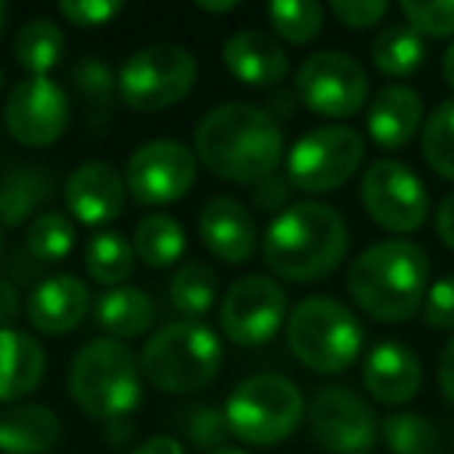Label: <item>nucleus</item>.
<instances>
[{
	"label": "nucleus",
	"mask_w": 454,
	"mask_h": 454,
	"mask_svg": "<svg viewBox=\"0 0 454 454\" xmlns=\"http://www.w3.org/2000/svg\"><path fill=\"white\" fill-rule=\"evenodd\" d=\"M196 159L224 181L255 187L278 171L284 134L268 109L253 103H224L200 119L193 131Z\"/></svg>",
	"instance_id": "nucleus-1"
},
{
	"label": "nucleus",
	"mask_w": 454,
	"mask_h": 454,
	"mask_svg": "<svg viewBox=\"0 0 454 454\" xmlns=\"http://www.w3.org/2000/svg\"><path fill=\"white\" fill-rule=\"evenodd\" d=\"M265 262L278 278L315 284L340 268L348 249V227L336 208L324 202L286 206L268 224Z\"/></svg>",
	"instance_id": "nucleus-2"
},
{
	"label": "nucleus",
	"mask_w": 454,
	"mask_h": 454,
	"mask_svg": "<svg viewBox=\"0 0 454 454\" xmlns=\"http://www.w3.org/2000/svg\"><path fill=\"white\" fill-rule=\"evenodd\" d=\"M355 305L383 324L408 321L429 290V259L411 240H383L352 262L346 280Z\"/></svg>",
	"instance_id": "nucleus-3"
},
{
	"label": "nucleus",
	"mask_w": 454,
	"mask_h": 454,
	"mask_svg": "<svg viewBox=\"0 0 454 454\" xmlns=\"http://www.w3.org/2000/svg\"><path fill=\"white\" fill-rule=\"evenodd\" d=\"M140 367L119 340H90L72 358L69 395L97 420H125L140 404Z\"/></svg>",
	"instance_id": "nucleus-4"
},
{
	"label": "nucleus",
	"mask_w": 454,
	"mask_h": 454,
	"mask_svg": "<svg viewBox=\"0 0 454 454\" xmlns=\"http://www.w3.org/2000/svg\"><path fill=\"white\" fill-rule=\"evenodd\" d=\"M286 342L299 364L315 373H342L358 361L364 330L333 296H309L286 317Z\"/></svg>",
	"instance_id": "nucleus-5"
},
{
	"label": "nucleus",
	"mask_w": 454,
	"mask_h": 454,
	"mask_svg": "<svg viewBox=\"0 0 454 454\" xmlns=\"http://www.w3.org/2000/svg\"><path fill=\"white\" fill-rule=\"evenodd\" d=\"M221 340L200 321H181L156 330L140 355V373L171 395L200 392L221 371Z\"/></svg>",
	"instance_id": "nucleus-6"
},
{
	"label": "nucleus",
	"mask_w": 454,
	"mask_h": 454,
	"mask_svg": "<svg viewBox=\"0 0 454 454\" xmlns=\"http://www.w3.org/2000/svg\"><path fill=\"white\" fill-rule=\"evenodd\" d=\"M305 402L296 383L278 373H255L234 386L224 404L227 429L247 445H278L302 423Z\"/></svg>",
	"instance_id": "nucleus-7"
},
{
	"label": "nucleus",
	"mask_w": 454,
	"mask_h": 454,
	"mask_svg": "<svg viewBox=\"0 0 454 454\" xmlns=\"http://www.w3.org/2000/svg\"><path fill=\"white\" fill-rule=\"evenodd\" d=\"M119 97L137 113H162L196 84V59L177 44H150L119 69Z\"/></svg>",
	"instance_id": "nucleus-8"
},
{
	"label": "nucleus",
	"mask_w": 454,
	"mask_h": 454,
	"mask_svg": "<svg viewBox=\"0 0 454 454\" xmlns=\"http://www.w3.org/2000/svg\"><path fill=\"white\" fill-rule=\"evenodd\" d=\"M364 162V137L348 125H321L302 134L286 156V177L302 193L342 187Z\"/></svg>",
	"instance_id": "nucleus-9"
},
{
	"label": "nucleus",
	"mask_w": 454,
	"mask_h": 454,
	"mask_svg": "<svg viewBox=\"0 0 454 454\" xmlns=\"http://www.w3.org/2000/svg\"><path fill=\"white\" fill-rule=\"evenodd\" d=\"M371 82L364 66L340 51H317L299 66L296 97L324 119H348L367 103Z\"/></svg>",
	"instance_id": "nucleus-10"
},
{
	"label": "nucleus",
	"mask_w": 454,
	"mask_h": 454,
	"mask_svg": "<svg viewBox=\"0 0 454 454\" xmlns=\"http://www.w3.org/2000/svg\"><path fill=\"white\" fill-rule=\"evenodd\" d=\"M361 202L383 231L414 234L429 215V190L414 168L395 159H377L361 177Z\"/></svg>",
	"instance_id": "nucleus-11"
},
{
	"label": "nucleus",
	"mask_w": 454,
	"mask_h": 454,
	"mask_svg": "<svg viewBox=\"0 0 454 454\" xmlns=\"http://www.w3.org/2000/svg\"><path fill=\"white\" fill-rule=\"evenodd\" d=\"M196 181V153L177 140H150L128 159L125 184L140 206H171Z\"/></svg>",
	"instance_id": "nucleus-12"
},
{
	"label": "nucleus",
	"mask_w": 454,
	"mask_h": 454,
	"mask_svg": "<svg viewBox=\"0 0 454 454\" xmlns=\"http://www.w3.org/2000/svg\"><path fill=\"white\" fill-rule=\"evenodd\" d=\"M309 427L317 445L330 454H367L377 439L373 408L346 386L315 392L309 404Z\"/></svg>",
	"instance_id": "nucleus-13"
},
{
	"label": "nucleus",
	"mask_w": 454,
	"mask_h": 454,
	"mask_svg": "<svg viewBox=\"0 0 454 454\" xmlns=\"http://www.w3.org/2000/svg\"><path fill=\"white\" fill-rule=\"evenodd\" d=\"M72 106L66 90L47 75H28L10 90L4 121L16 144L51 146L66 134Z\"/></svg>",
	"instance_id": "nucleus-14"
},
{
	"label": "nucleus",
	"mask_w": 454,
	"mask_h": 454,
	"mask_svg": "<svg viewBox=\"0 0 454 454\" xmlns=\"http://www.w3.org/2000/svg\"><path fill=\"white\" fill-rule=\"evenodd\" d=\"M221 330L234 346L268 342L286 317V293L271 278H240L221 299Z\"/></svg>",
	"instance_id": "nucleus-15"
},
{
	"label": "nucleus",
	"mask_w": 454,
	"mask_h": 454,
	"mask_svg": "<svg viewBox=\"0 0 454 454\" xmlns=\"http://www.w3.org/2000/svg\"><path fill=\"white\" fill-rule=\"evenodd\" d=\"M66 208L84 227H103L115 221L125 208L128 184L115 165L84 162L66 181Z\"/></svg>",
	"instance_id": "nucleus-16"
},
{
	"label": "nucleus",
	"mask_w": 454,
	"mask_h": 454,
	"mask_svg": "<svg viewBox=\"0 0 454 454\" xmlns=\"http://www.w3.org/2000/svg\"><path fill=\"white\" fill-rule=\"evenodd\" d=\"M200 237L212 255L227 265H243L255 255V224L247 206L231 196H212L200 212Z\"/></svg>",
	"instance_id": "nucleus-17"
},
{
	"label": "nucleus",
	"mask_w": 454,
	"mask_h": 454,
	"mask_svg": "<svg viewBox=\"0 0 454 454\" xmlns=\"http://www.w3.org/2000/svg\"><path fill=\"white\" fill-rule=\"evenodd\" d=\"M364 386L380 404H404L420 392L423 367L420 358L404 342L386 340L367 352L364 358Z\"/></svg>",
	"instance_id": "nucleus-18"
},
{
	"label": "nucleus",
	"mask_w": 454,
	"mask_h": 454,
	"mask_svg": "<svg viewBox=\"0 0 454 454\" xmlns=\"http://www.w3.org/2000/svg\"><path fill=\"white\" fill-rule=\"evenodd\" d=\"M88 286L69 274H53L41 280L35 293L28 296V324L38 333L63 336L75 330L88 315Z\"/></svg>",
	"instance_id": "nucleus-19"
},
{
	"label": "nucleus",
	"mask_w": 454,
	"mask_h": 454,
	"mask_svg": "<svg viewBox=\"0 0 454 454\" xmlns=\"http://www.w3.org/2000/svg\"><path fill=\"white\" fill-rule=\"evenodd\" d=\"M221 59H224L227 72L249 88H274L290 72V59H286L284 47L268 35L253 32V28L231 35L224 41Z\"/></svg>",
	"instance_id": "nucleus-20"
},
{
	"label": "nucleus",
	"mask_w": 454,
	"mask_h": 454,
	"mask_svg": "<svg viewBox=\"0 0 454 454\" xmlns=\"http://www.w3.org/2000/svg\"><path fill=\"white\" fill-rule=\"evenodd\" d=\"M423 121V100L414 88L389 84L367 106V134L380 150H402Z\"/></svg>",
	"instance_id": "nucleus-21"
},
{
	"label": "nucleus",
	"mask_w": 454,
	"mask_h": 454,
	"mask_svg": "<svg viewBox=\"0 0 454 454\" xmlns=\"http://www.w3.org/2000/svg\"><path fill=\"white\" fill-rule=\"evenodd\" d=\"M47 371V355L35 336L0 330V402L32 395Z\"/></svg>",
	"instance_id": "nucleus-22"
},
{
	"label": "nucleus",
	"mask_w": 454,
	"mask_h": 454,
	"mask_svg": "<svg viewBox=\"0 0 454 454\" xmlns=\"http://www.w3.org/2000/svg\"><path fill=\"white\" fill-rule=\"evenodd\" d=\"M59 439V420L44 404H13L0 414V454H47Z\"/></svg>",
	"instance_id": "nucleus-23"
},
{
	"label": "nucleus",
	"mask_w": 454,
	"mask_h": 454,
	"mask_svg": "<svg viewBox=\"0 0 454 454\" xmlns=\"http://www.w3.org/2000/svg\"><path fill=\"white\" fill-rule=\"evenodd\" d=\"M94 317L100 330H106L109 340H134V336L146 333L156 317V305L137 286H113L97 299Z\"/></svg>",
	"instance_id": "nucleus-24"
},
{
	"label": "nucleus",
	"mask_w": 454,
	"mask_h": 454,
	"mask_svg": "<svg viewBox=\"0 0 454 454\" xmlns=\"http://www.w3.org/2000/svg\"><path fill=\"white\" fill-rule=\"evenodd\" d=\"M371 59L377 66V72H383L386 78L414 75L423 66V59H427L423 35H417L411 26H386L373 41Z\"/></svg>",
	"instance_id": "nucleus-25"
},
{
	"label": "nucleus",
	"mask_w": 454,
	"mask_h": 454,
	"mask_svg": "<svg viewBox=\"0 0 454 454\" xmlns=\"http://www.w3.org/2000/svg\"><path fill=\"white\" fill-rule=\"evenodd\" d=\"M134 255L150 268H168L187 249V237L184 227L177 224L171 215H146L134 231Z\"/></svg>",
	"instance_id": "nucleus-26"
},
{
	"label": "nucleus",
	"mask_w": 454,
	"mask_h": 454,
	"mask_svg": "<svg viewBox=\"0 0 454 454\" xmlns=\"http://www.w3.org/2000/svg\"><path fill=\"white\" fill-rule=\"evenodd\" d=\"M16 63L28 72V75H47L53 66L63 59L66 51V35L51 20H32L20 28L16 35Z\"/></svg>",
	"instance_id": "nucleus-27"
},
{
	"label": "nucleus",
	"mask_w": 454,
	"mask_h": 454,
	"mask_svg": "<svg viewBox=\"0 0 454 454\" xmlns=\"http://www.w3.org/2000/svg\"><path fill=\"white\" fill-rule=\"evenodd\" d=\"M168 299L175 305L177 315H184L187 321L202 317L218 299V278L208 265L202 262H187L175 271L168 284Z\"/></svg>",
	"instance_id": "nucleus-28"
},
{
	"label": "nucleus",
	"mask_w": 454,
	"mask_h": 454,
	"mask_svg": "<svg viewBox=\"0 0 454 454\" xmlns=\"http://www.w3.org/2000/svg\"><path fill=\"white\" fill-rule=\"evenodd\" d=\"M84 268L97 284L121 286L134 271V247L115 231H103L84 249Z\"/></svg>",
	"instance_id": "nucleus-29"
},
{
	"label": "nucleus",
	"mask_w": 454,
	"mask_h": 454,
	"mask_svg": "<svg viewBox=\"0 0 454 454\" xmlns=\"http://www.w3.org/2000/svg\"><path fill=\"white\" fill-rule=\"evenodd\" d=\"M380 433L392 454H439L442 451V435L429 417L414 414V411H402V414H389L380 420Z\"/></svg>",
	"instance_id": "nucleus-30"
},
{
	"label": "nucleus",
	"mask_w": 454,
	"mask_h": 454,
	"mask_svg": "<svg viewBox=\"0 0 454 454\" xmlns=\"http://www.w3.org/2000/svg\"><path fill=\"white\" fill-rule=\"evenodd\" d=\"M53 184L44 168H22L0 187V224L16 227L35 206L51 196Z\"/></svg>",
	"instance_id": "nucleus-31"
},
{
	"label": "nucleus",
	"mask_w": 454,
	"mask_h": 454,
	"mask_svg": "<svg viewBox=\"0 0 454 454\" xmlns=\"http://www.w3.org/2000/svg\"><path fill=\"white\" fill-rule=\"evenodd\" d=\"M271 28L290 44H309L324 28V7L315 0H271L268 4Z\"/></svg>",
	"instance_id": "nucleus-32"
},
{
	"label": "nucleus",
	"mask_w": 454,
	"mask_h": 454,
	"mask_svg": "<svg viewBox=\"0 0 454 454\" xmlns=\"http://www.w3.org/2000/svg\"><path fill=\"white\" fill-rule=\"evenodd\" d=\"M423 162L445 181H454V100L433 109L420 137Z\"/></svg>",
	"instance_id": "nucleus-33"
},
{
	"label": "nucleus",
	"mask_w": 454,
	"mask_h": 454,
	"mask_svg": "<svg viewBox=\"0 0 454 454\" xmlns=\"http://www.w3.org/2000/svg\"><path fill=\"white\" fill-rule=\"evenodd\" d=\"M28 253L38 262H63L75 247V224L59 212H44L28 224Z\"/></svg>",
	"instance_id": "nucleus-34"
},
{
	"label": "nucleus",
	"mask_w": 454,
	"mask_h": 454,
	"mask_svg": "<svg viewBox=\"0 0 454 454\" xmlns=\"http://www.w3.org/2000/svg\"><path fill=\"white\" fill-rule=\"evenodd\" d=\"M402 16L417 35H429V38L454 35V0H404Z\"/></svg>",
	"instance_id": "nucleus-35"
},
{
	"label": "nucleus",
	"mask_w": 454,
	"mask_h": 454,
	"mask_svg": "<svg viewBox=\"0 0 454 454\" xmlns=\"http://www.w3.org/2000/svg\"><path fill=\"white\" fill-rule=\"evenodd\" d=\"M72 84L88 100V106H109L113 94L119 90V78L100 59H82L72 66Z\"/></svg>",
	"instance_id": "nucleus-36"
},
{
	"label": "nucleus",
	"mask_w": 454,
	"mask_h": 454,
	"mask_svg": "<svg viewBox=\"0 0 454 454\" xmlns=\"http://www.w3.org/2000/svg\"><path fill=\"white\" fill-rule=\"evenodd\" d=\"M184 429H187L190 442H196V445L202 448H221V442H224V435L231 433L227 429V420H224V411H215V408H190L187 414H184Z\"/></svg>",
	"instance_id": "nucleus-37"
},
{
	"label": "nucleus",
	"mask_w": 454,
	"mask_h": 454,
	"mask_svg": "<svg viewBox=\"0 0 454 454\" xmlns=\"http://www.w3.org/2000/svg\"><path fill=\"white\" fill-rule=\"evenodd\" d=\"M121 10L125 7H121L119 0H66V4H59L63 20H69L72 26H78V28L106 26V22H113Z\"/></svg>",
	"instance_id": "nucleus-38"
},
{
	"label": "nucleus",
	"mask_w": 454,
	"mask_h": 454,
	"mask_svg": "<svg viewBox=\"0 0 454 454\" xmlns=\"http://www.w3.org/2000/svg\"><path fill=\"white\" fill-rule=\"evenodd\" d=\"M423 317L433 330H454V274L435 280L427 290Z\"/></svg>",
	"instance_id": "nucleus-39"
},
{
	"label": "nucleus",
	"mask_w": 454,
	"mask_h": 454,
	"mask_svg": "<svg viewBox=\"0 0 454 454\" xmlns=\"http://www.w3.org/2000/svg\"><path fill=\"white\" fill-rule=\"evenodd\" d=\"M330 13L346 28H371L389 13V4L386 0H333Z\"/></svg>",
	"instance_id": "nucleus-40"
},
{
	"label": "nucleus",
	"mask_w": 454,
	"mask_h": 454,
	"mask_svg": "<svg viewBox=\"0 0 454 454\" xmlns=\"http://www.w3.org/2000/svg\"><path fill=\"white\" fill-rule=\"evenodd\" d=\"M293 193V184L286 175H280V171H274V175H268L265 181L255 184V200H259V206L265 208V212H278V208L286 206V200H290Z\"/></svg>",
	"instance_id": "nucleus-41"
},
{
	"label": "nucleus",
	"mask_w": 454,
	"mask_h": 454,
	"mask_svg": "<svg viewBox=\"0 0 454 454\" xmlns=\"http://www.w3.org/2000/svg\"><path fill=\"white\" fill-rule=\"evenodd\" d=\"M22 311V296L7 278H0V330H13Z\"/></svg>",
	"instance_id": "nucleus-42"
},
{
	"label": "nucleus",
	"mask_w": 454,
	"mask_h": 454,
	"mask_svg": "<svg viewBox=\"0 0 454 454\" xmlns=\"http://www.w3.org/2000/svg\"><path fill=\"white\" fill-rule=\"evenodd\" d=\"M435 231H439L442 243L448 249H454V190L442 200L439 212H435Z\"/></svg>",
	"instance_id": "nucleus-43"
},
{
	"label": "nucleus",
	"mask_w": 454,
	"mask_h": 454,
	"mask_svg": "<svg viewBox=\"0 0 454 454\" xmlns=\"http://www.w3.org/2000/svg\"><path fill=\"white\" fill-rule=\"evenodd\" d=\"M439 386L445 392V398L454 404V340L445 346L442 352V361H439Z\"/></svg>",
	"instance_id": "nucleus-44"
},
{
	"label": "nucleus",
	"mask_w": 454,
	"mask_h": 454,
	"mask_svg": "<svg viewBox=\"0 0 454 454\" xmlns=\"http://www.w3.org/2000/svg\"><path fill=\"white\" fill-rule=\"evenodd\" d=\"M131 454H184L181 442L171 439V435H153V439L140 442Z\"/></svg>",
	"instance_id": "nucleus-45"
},
{
	"label": "nucleus",
	"mask_w": 454,
	"mask_h": 454,
	"mask_svg": "<svg viewBox=\"0 0 454 454\" xmlns=\"http://www.w3.org/2000/svg\"><path fill=\"white\" fill-rule=\"evenodd\" d=\"M196 10H202V13H231V10H237V0H218V4H212V0H200Z\"/></svg>",
	"instance_id": "nucleus-46"
},
{
	"label": "nucleus",
	"mask_w": 454,
	"mask_h": 454,
	"mask_svg": "<svg viewBox=\"0 0 454 454\" xmlns=\"http://www.w3.org/2000/svg\"><path fill=\"white\" fill-rule=\"evenodd\" d=\"M442 75H445V84L454 90V41L451 47L445 51V57H442Z\"/></svg>",
	"instance_id": "nucleus-47"
},
{
	"label": "nucleus",
	"mask_w": 454,
	"mask_h": 454,
	"mask_svg": "<svg viewBox=\"0 0 454 454\" xmlns=\"http://www.w3.org/2000/svg\"><path fill=\"white\" fill-rule=\"evenodd\" d=\"M206 454H247L243 448H227V445H221V448H212V451H206Z\"/></svg>",
	"instance_id": "nucleus-48"
},
{
	"label": "nucleus",
	"mask_w": 454,
	"mask_h": 454,
	"mask_svg": "<svg viewBox=\"0 0 454 454\" xmlns=\"http://www.w3.org/2000/svg\"><path fill=\"white\" fill-rule=\"evenodd\" d=\"M4 22H7V7L0 4V32H4Z\"/></svg>",
	"instance_id": "nucleus-49"
},
{
	"label": "nucleus",
	"mask_w": 454,
	"mask_h": 454,
	"mask_svg": "<svg viewBox=\"0 0 454 454\" xmlns=\"http://www.w3.org/2000/svg\"><path fill=\"white\" fill-rule=\"evenodd\" d=\"M0 88H4V69H0Z\"/></svg>",
	"instance_id": "nucleus-50"
}]
</instances>
